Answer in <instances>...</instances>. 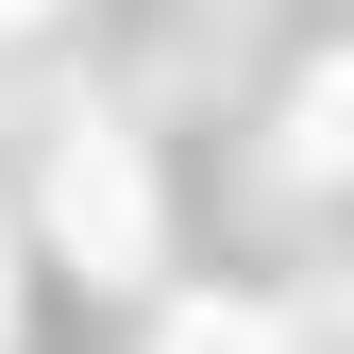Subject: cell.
Here are the masks:
<instances>
[{
	"instance_id": "cell-1",
	"label": "cell",
	"mask_w": 354,
	"mask_h": 354,
	"mask_svg": "<svg viewBox=\"0 0 354 354\" xmlns=\"http://www.w3.org/2000/svg\"><path fill=\"white\" fill-rule=\"evenodd\" d=\"M51 236L84 253V270H152V169L118 118H68V152H51Z\"/></svg>"
},
{
	"instance_id": "cell-2",
	"label": "cell",
	"mask_w": 354,
	"mask_h": 354,
	"mask_svg": "<svg viewBox=\"0 0 354 354\" xmlns=\"http://www.w3.org/2000/svg\"><path fill=\"white\" fill-rule=\"evenodd\" d=\"M287 152L321 169V186H354V51H321V68H304V102H287Z\"/></svg>"
},
{
	"instance_id": "cell-4",
	"label": "cell",
	"mask_w": 354,
	"mask_h": 354,
	"mask_svg": "<svg viewBox=\"0 0 354 354\" xmlns=\"http://www.w3.org/2000/svg\"><path fill=\"white\" fill-rule=\"evenodd\" d=\"M34 17H51V0H0V34H34Z\"/></svg>"
},
{
	"instance_id": "cell-3",
	"label": "cell",
	"mask_w": 354,
	"mask_h": 354,
	"mask_svg": "<svg viewBox=\"0 0 354 354\" xmlns=\"http://www.w3.org/2000/svg\"><path fill=\"white\" fill-rule=\"evenodd\" d=\"M152 354H287V321H270V304H186Z\"/></svg>"
}]
</instances>
